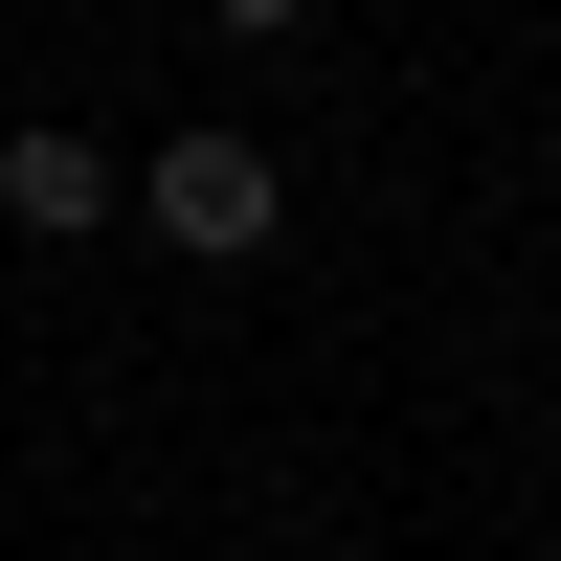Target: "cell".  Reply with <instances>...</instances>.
I'll list each match as a JSON object with an SVG mask.
<instances>
[{
  "mask_svg": "<svg viewBox=\"0 0 561 561\" xmlns=\"http://www.w3.org/2000/svg\"><path fill=\"white\" fill-rule=\"evenodd\" d=\"M135 225H158L180 270H248L270 225H293V158H270V135H158V158H135Z\"/></svg>",
  "mask_w": 561,
  "mask_h": 561,
  "instance_id": "obj_1",
  "label": "cell"
},
{
  "mask_svg": "<svg viewBox=\"0 0 561 561\" xmlns=\"http://www.w3.org/2000/svg\"><path fill=\"white\" fill-rule=\"evenodd\" d=\"M0 225L23 248H90L113 225V135H0Z\"/></svg>",
  "mask_w": 561,
  "mask_h": 561,
  "instance_id": "obj_2",
  "label": "cell"
},
{
  "mask_svg": "<svg viewBox=\"0 0 561 561\" xmlns=\"http://www.w3.org/2000/svg\"><path fill=\"white\" fill-rule=\"evenodd\" d=\"M203 23H225V45H293V23H314V0H203Z\"/></svg>",
  "mask_w": 561,
  "mask_h": 561,
  "instance_id": "obj_3",
  "label": "cell"
}]
</instances>
